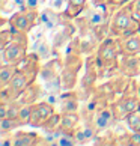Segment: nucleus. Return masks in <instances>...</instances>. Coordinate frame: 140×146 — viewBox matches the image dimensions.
Returning <instances> with one entry per match:
<instances>
[{
    "label": "nucleus",
    "instance_id": "1",
    "mask_svg": "<svg viewBox=\"0 0 140 146\" xmlns=\"http://www.w3.org/2000/svg\"><path fill=\"white\" fill-rule=\"evenodd\" d=\"M110 30L113 35L121 36V38L130 36L140 30V21L137 18H134L131 6L122 8L113 15L111 23H110Z\"/></svg>",
    "mask_w": 140,
    "mask_h": 146
},
{
    "label": "nucleus",
    "instance_id": "2",
    "mask_svg": "<svg viewBox=\"0 0 140 146\" xmlns=\"http://www.w3.org/2000/svg\"><path fill=\"white\" fill-rule=\"evenodd\" d=\"M29 33L18 32L14 29V39L12 42L2 50V60L3 63H14L18 65L23 59L27 56V42H29Z\"/></svg>",
    "mask_w": 140,
    "mask_h": 146
},
{
    "label": "nucleus",
    "instance_id": "3",
    "mask_svg": "<svg viewBox=\"0 0 140 146\" xmlns=\"http://www.w3.org/2000/svg\"><path fill=\"white\" fill-rule=\"evenodd\" d=\"M83 65L78 54H68L66 62L63 63V69L60 72V80L65 90H71L77 83V74L80 71V66Z\"/></svg>",
    "mask_w": 140,
    "mask_h": 146
},
{
    "label": "nucleus",
    "instance_id": "4",
    "mask_svg": "<svg viewBox=\"0 0 140 146\" xmlns=\"http://www.w3.org/2000/svg\"><path fill=\"white\" fill-rule=\"evenodd\" d=\"M9 21L15 30L29 33L30 29L39 23V14H38V11L32 9H20L11 15Z\"/></svg>",
    "mask_w": 140,
    "mask_h": 146
},
{
    "label": "nucleus",
    "instance_id": "5",
    "mask_svg": "<svg viewBox=\"0 0 140 146\" xmlns=\"http://www.w3.org/2000/svg\"><path fill=\"white\" fill-rule=\"evenodd\" d=\"M111 110H113L115 117L122 121V119H127L128 115L140 110V100L134 95H125L121 100H117L116 102H113Z\"/></svg>",
    "mask_w": 140,
    "mask_h": 146
},
{
    "label": "nucleus",
    "instance_id": "6",
    "mask_svg": "<svg viewBox=\"0 0 140 146\" xmlns=\"http://www.w3.org/2000/svg\"><path fill=\"white\" fill-rule=\"evenodd\" d=\"M98 57L103 60L105 68H113L117 66V57H119V53H117V42L111 38H107L101 42V45L98 48Z\"/></svg>",
    "mask_w": 140,
    "mask_h": 146
},
{
    "label": "nucleus",
    "instance_id": "7",
    "mask_svg": "<svg viewBox=\"0 0 140 146\" xmlns=\"http://www.w3.org/2000/svg\"><path fill=\"white\" fill-rule=\"evenodd\" d=\"M56 113V109L51 104H48L47 101H39L33 104V111H32V119L30 125L42 128L47 123V121Z\"/></svg>",
    "mask_w": 140,
    "mask_h": 146
},
{
    "label": "nucleus",
    "instance_id": "8",
    "mask_svg": "<svg viewBox=\"0 0 140 146\" xmlns=\"http://www.w3.org/2000/svg\"><path fill=\"white\" fill-rule=\"evenodd\" d=\"M115 115H113V110H111V107L110 109H101L98 110L94 115L92 117V125L95 127L96 129V133H104L107 131L110 127H111V123L115 122Z\"/></svg>",
    "mask_w": 140,
    "mask_h": 146
},
{
    "label": "nucleus",
    "instance_id": "9",
    "mask_svg": "<svg viewBox=\"0 0 140 146\" xmlns=\"http://www.w3.org/2000/svg\"><path fill=\"white\" fill-rule=\"evenodd\" d=\"M39 56L36 54V53H27V56H26L23 60H21L17 66L20 71H24L26 74L29 75V77L35 82V78H36V75H39L41 72V68H39Z\"/></svg>",
    "mask_w": 140,
    "mask_h": 146
},
{
    "label": "nucleus",
    "instance_id": "10",
    "mask_svg": "<svg viewBox=\"0 0 140 146\" xmlns=\"http://www.w3.org/2000/svg\"><path fill=\"white\" fill-rule=\"evenodd\" d=\"M60 15H62V12H57L53 8H45L39 14V23L44 26L47 32H53L62 24Z\"/></svg>",
    "mask_w": 140,
    "mask_h": 146
},
{
    "label": "nucleus",
    "instance_id": "11",
    "mask_svg": "<svg viewBox=\"0 0 140 146\" xmlns=\"http://www.w3.org/2000/svg\"><path fill=\"white\" fill-rule=\"evenodd\" d=\"M42 140H44L42 136L30 131H18L12 136L14 146H36V145H41Z\"/></svg>",
    "mask_w": 140,
    "mask_h": 146
},
{
    "label": "nucleus",
    "instance_id": "12",
    "mask_svg": "<svg viewBox=\"0 0 140 146\" xmlns=\"http://www.w3.org/2000/svg\"><path fill=\"white\" fill-rule=\"evenodd\" d=\"M121 53L125 56H136L140 54V35L133 33L130 36L122 38L121 41Z\"/></svg>",
    "mask_w": 140,
    "mask_h": 146
},
{
    "label": "nucleus",
    "instance_id": "13",
    "mask_svg": "<svg viewBox=\"0 0 140 146\" xmlns=\"http://www.w3.org/2000/svg\"><path fill=\"white\" fill-rule=\"evenodd\" d=\"M63 69V62L59 60V59H50L44 66L41 68V78L44 80V82H47V80H51L54 77H59Z\"/></svg>",
    "mask_w": 140,
    "mask_h": 146
},
{
    "label": "nucleus",
    "instance_id": "14",
    "mask_svg": "<svg viewBox=\"0 0 140 146\" xmlns=\"http://www.w3.org/2000/svg\"><path fill=\"white\" fill-rule=\"evenodd\" d=\"M96 134H98V133H96L95 127L92 125V122L78 127L74 131V136H75V140H77V145H88L90 142H94V139L96 137Z\"/></svg>",
    "mask_w": 140,
    "mask_h": 146
},
{
    "label": "nucleus",
    "instance_id": "15",
    "mask_svg": "<svg viewBox=\"0 0 140 146\" xmlns=\"http://www.w3.org/2000/svg\"><path fill=\"white\" fill-rule=\"evenodd\" d=\"M74 35V27L71 24H60L57 27V32L54 33V36H53V47L54 48H59L62 45H65L66 42H69V39L72 38Z\"/></svg>",
    "mask_w": 140,
    "mask_h": 146
},
{
    "label": "nucleus",
    "instance_id": "16",
    "mask_svg": "<svg viewBox=\"0 0 140 146\" xmlns=\"http://www.w3.org/2000/svg\"><path fill=\"white\" fill-rule=\"evenodd\" d=\"M32 42H33V44H32V51L36 53V54L39 56L41 60H50L53 48H54L51 42H48L45 38H44V39L32 41Z\"/></svg>",
    "mask_w": 140,
    "mask_h": 146
},
{
    "label": "nucleus",
    "instance_id": "17",
    "mask_svg": "<svg viewBox=\"0 0 140 146\" xmlns=\"http://www.w3.org/2000/svg\"><path fill=\"white\" fill-rule=\"evenodd\" d=\"M80 127V116L77 111H69V113H62V122H60V129L66 133H74Z\"/></svg>",
    "mask_w": 140,
    "mask_h": 146
},
{
    "label": "nucleus",
    "instance_id": "18",
    "mask_svg": "<svg viewBox=\"0 0 140 146\" xmlns=\"http://www.w3.org/2000/svg\"><path fill=\"white\" fill-rule=\"evenodd\" d=\"M121 71L127 77H136L140 74V57L136 56H128L127 60H123L121 65Z\"/></svg>",
    "mask_w": 140,
    "mask_h": 146
},
{
    "label": "nucleus",
    "instance_id": "19",
    "mask_svg": "<svg viewBox=\"0 0 140 146\" xmlns=\"http://www.w3.org/2000/svg\"><path fill=\"white\" fill-rule=\"evenodd\" d=\"M78 110V98L77 95L68 90L66 94H62V101H60V113H69V111H77Z\"/></svg>",
    "mask_w": 140,
    "mask_h": 146
},
{
    "label": "nucleus",
    "instance_id": "20",
    "mask_svg": "<svg viewBox=\"0 0 140 146\" xmlns=\"http://www.w3.org/2000/svg\"><path fill=\"white\" fill-rule=\"evenodd\" d=\"M18 71V66L14 63H3L0 68V88L6 89L12 82L15 72Z\"/></svg>",
    "mask_w": 140,
    "mask_h": 146
},
{
    "label": "nucleus",
    "instance_id": "21",
    "mask_svg": "<svg viewBox=\"0 0 140 146\" xmlns=\"http://www.w3.org/2000/svg\"><path fill=\"white\" fill-rule=\"evenodd\" d=\"M39 95H41V88L38 84H35V82L33 83H30L29 84V88L26 89L23 94H21V96H20V104H35L36 102V100L39 98Z\"/></svg>",
    "mask_w": 140,
    "mask_h": 146
},
{
    "label": "nucleus",
    "instance_id": "22",
    "mask_svg": "<svg viewBox=\"0 0 140 146\" xmlns=\"http://www.w3.org/2000/svg\"><path fill=\"white\" fill-rule=\"evenodd\" d=\"M86 2L88 0H68V8L63 12L66 18H77L80 14L84 11Z\"/></svg>",
    "mask_w": 140,
    "mask_h": 146
},
{
    "label": "nucleus",
    "instance_id": "23",
    "mask_svg": "<svg viewBox=\"0 0 140 146\" xmlns=\"http://www.w3.org/2000/svg\"><path fill=\"white\" fill-rule=\"evenodd\" d=\"M86 20H88V23L92 26V27L98 29V27H101V26H104L107 23V14L103 12V11L98 9V8H95L88 14V18Z\"/></svg>",
    "mask_w": 140,
    "mask_h": 146
},
{
    "label": "nucleus",
    "instance_id": "24",
    "mask_svg": "<svg viewBox=\"0 0 140 146\" xmlns=\"http://www.w3.org/2000/svg\"><path fill=\"white\" fill-rule=\"evenodd\" d=\"M18 127H23V122L18 117H2L0 119V133L3 136L8 133H12Z\"/></svg>",
    "mask_w": 140,
    "mask_h": 146
},
{
    "label": "nucleus",
    "instance_id": "25",
    "mask_svg": "<svg viewBox=\"0 0 140 146\" xmlns=\"http://www.w3.org/2000/svg\"><path fill=\"white\" fill-rule=\"evenodd\" d=\"M32 111H33V104H21L20 113H18V119L23 122V125H30Z\"/></svg>",
    "mask_w": 140,
    "mask_h": 146
},
{
    "label": "nucleus",
    "instance_id": "26",
    "mask_svg": "<svg viewBox=\"0 0 140 146\" xmlns=\"http://www.w3.org/2000/svg\"><path fill=\"white\" fill-rule=\"evenodd\" d=\"M60 122H62V113L56 111L54 115L47 121V123L42 127V129H44V131H56V129L60 128Z\"/></svg>",
    "mask_w": 140,
    "mask_h": 146
},
{
    "label": "nucleus",
    "instance_id": "27",
    "mask_svg": "<svg viewBox=\"0 0 140 146\" xmlns=\"http://www.w3.org/2000/svg\"><path fill=\"white\" fill-rule=\"evenodd\" d=\"M125 122H127V127L130 131H140V110L128 115Z\"/></svg>",
    "mask_w": 140,
    "mask_h": 146
},
{
    "label": "nucleus",
    "instance_id": "28",
    "mask_svg": "<svg viewBox=\"0 0 140 146\" xmlns=\"http://www.w3.org/2000/svg\"><path fill=\"white\" fill-rule=\"evenodd\" d=\"M74 145H77L74 133H66V131H62L60 129V136L57 139L56 146H74Z\"/></svg>",
    "mask_w": 140,
    "mask_h": 146
},
{
    "label": "nucleus",
    "instance_id": "29",
    "mask_svg": "<svg viewBox=\"0 0 140 146\" xmlns=\"http://www.w3.org/2000/svg\"><path fill=\"white\" fill-rule=\"evenodd\" d=\"M45 27L42 26L41 23H38L35 24L33 27L30 29L29 32V38H30V41H38V39H44L45 38Z\"/></svg>",
    "mask_w": 140,
    "mask_h": 146
},
{
    "label": "nucleus",
    "instance_id": "30",
    "mask_svg": "<svg viewBox=\"0 0 140 146\" xmlns=\"http://www.w3.org/2000/svg\"><path fill=\"white\" fill-rule=\"evenodd\" d=\"M45 83V89L47 92H62L63 89V84H62V80H60V75L59 77H54L51 80H47Z\"/></svg>",
    "mask_w": 140,
    "mask_h": 146
},
{
    "label": "nucleus",
    "instance_id": "31",
    "mask_svg": "<svg viewBox=\"0 0 140 146\" xmlns=\"http://www.w3.org/2000/svg\"><path fill=\"white\" fill-rule=\"evenodd\" d=\"M48 104H51L53 107H56L57 106H60V101H62V92H47V96H45V100Z\"/></svg>",
    "mask_w": 140,
    "mask_h": 146
},
{
    "label": "nucleus",
    "instance_id": "32",
    "mask_svg": "<svg viewBox=\"0 0 140 146\" xmlns=\"http://www.w3.org/2000/svg\"><path fill=\"white\" fill-rule=\"evenodd\" d=\"M18 11V6L14 0H2V12L3 14H11L12 15L14 12Z\"/></svg>",
    "mask_w": 140,
    "mask_h": 146
},
{
    "label": "nucleus",
    "instance_id": "33",
    "mask_svg": "<svg viewBox=\"0 0 140 146\" xmlns=\"http://www.w3.org/2000/svg\"><path fill=\"white\" fill-rule=\"evenodd\" d=\"M50 8L63 14L68 8V0H50Z\"/></svg>",
    "mask_w": 140,
    "mask_h": 146
},
{
    "label": "nucleus",
    "instance_id": "34",
    "mask_svg": "<svg viewBox=\"0 0 140 146\" xmlns=\"http://www.w3.org/2000/svg\"><path fill=\"white\" fill-rule=\"evenodd\" d=\"M44 3H45V0H27V9L38 11Z\"/></svg>",
    "mask_w": 140,
    "mask_h": 146
},
{
    "label": "nucleus",
    "instance_id": "35",
    "mask_svg": "<svg viewBox=\"0 0 140 146\" xmlns=\"http://www.w3.org/2000/svg\"><path fill=\"white\" fill-rule=\"evenodd\" d=\"M131 11H133L134 18H137V20L140 21V0H133V3H131Z\"/></svg>",
    "mask_w": 140,
    "mask_h": 146
},
{
    "label": "nucleus",
    "instance_id": "36",
    "mask_svg": "<svg viewBox=\"0 0 140 146\" xmlns=\"http://www.w3.org/2000/svg\"><path fill=\"white\" fill-rule=\"evenodd\" d=\"M130 139H131V145L140 146V131H131Z\"/></svg>",
    "mask_w": 140,
    "mask_h": 146
},
{
    "label": "nucleus",
    "instance_id": "37",
    "mask_svg": "<svg viewBox=\"0 0 140 146\" xmlns=\"http://www.w3.org/2000/svg\"><path fill=\"white\" fill-rule=\"evenodd\" d=\"M130 0H107V3L110 6H123L125 3H128Z\"/></svg>",
    "mask_w": 140,
    "mask_h": 146
},
{
    "label": "nucleus",
    "instance_id": "38",
    "mask_svg": "<svg viewBox=\"0 0 140 146\" xmlns=\"http://www.w3.org/2000/svg\"><path fill=\"white\" fill-rule=\"evenodd\" d=\"M18 6V11L20 9H27V0H14Z\"/></svg>",
    "mask_w": 140,
    "mask_h": 146
},
{
    "label": "nucleus",
    "instance_id": "39",
    "mask_svg": "<svg viewBox=\"0 0 140 146\" xmlns=\"http://www.w3.org/2000/svg\"><path fill=\"white\" fill-rule=\"evenodd\" d=\"M92 3L95 5V6H100V5H105L107 0H92Z\"/></svg>",
    "mask_w": 140,
    "mask_h": 146
},
{
    "label": "nucleus",
    "instance_id": "40",
    "mask_svg": "<svg viewBox=\"0 0 140 146\" xmlns=\"http://www.w3.org/2000/svg\"><path fill=\"white\" fill-rule=\"evenodd\" d=\"M139 57H140V54H139Z\"/></svg>",
    "mask_w": 140,
    "mask_h": 146
}]
</instances>
